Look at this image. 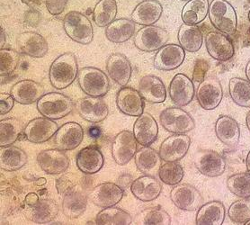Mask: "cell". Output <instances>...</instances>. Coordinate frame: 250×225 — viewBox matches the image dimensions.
Listing matches in <instances>:
<instances>
[{"label":"cell","mask_w":250,"mask_h":225,"mask_svg":"<svg viewBox=\"0 0 250 225\" xmlns=\"http://www.w3.org/2000/svg\"><path fill=\"white\" fill-rule=\"evenodd\" d=\"M79 71L77 58L72 52H66L56 58L51 63L49 79L53 88L59 90H64L73 84Z\"/></svg>","instance_id":"1"},{"label":"cell","mask_w":250,"mask_h":225,"mask_svg":"<svg viewBox=\"0 0 250 225\" xmlns=\"http://www.w3.org/2000/svg\"><path fill=\"white\" fill-rule=\"evenodd\" d=\"M208 16L211 24L220 32L232 34L237 31V13L227 0H211Z\"/></svg>","instance_id":"2"},{"label":"cell","mask_w":250,"mask_h":225,"mask_svg":"<svg viewBox=\"0 0 250 225\" xmlns=\"http://www.w3.org/2000/svg\"><path fill=\"white\" fill-rule=\"evenodd\" d=\"M63 29L68 37L80 45L91 44L94 28L88 17L78 11L68 12L63 18Z\"/></svg>","instance_id":"3"},{"label":"cell","mask_w":250,"mask_h":225,"mask_svg":"<svg viewBox=\"0 0 250 225\" xmlns=\"http://www.w3.org/2000/svg\"><path fill=\"white\" fill-rule=\"evenodd\" d=\"M37 109L42 115L51 120H59L68 115L74 109V103L62 93L44 94L37 101Z\"/></svg>","instance_id":"4"},{"label":"cell","mask_w":250,"mask_h":225,"mask_svg":"<svg viewBox=\"0 0 250 225\" xmlns=\"http://www.w3.org/2000/svg\"><path fill=\"white\" fill-rule=\"evenodd\" d=\"M78 82L82 91L89 96L102 97L110 90L108 77L97 68H82L79 71Z\"/></svg>","instance_id":"5"},{"label":"cell","mask_w":250,"mask_h":225,"mask_svg":"<svg viewBox=\"0 0 250 225\" xmlns=\"http://www.w3.org/2000/svg\"><path fill=\"white\" fill-rule=\"evenodd\" d=\"M164 129L175 135H183L195 128V122L189 112L179 107L166 108L159 115Z\"/></svg>","instance_id":"6"},{"label":"cell","mask_w":250,"mask_h":225,"mask_svg":"<svg viewBox=\"0 0 250 225\" xmlns=\"http://www.w3.org/2000/svg\"><path fill=\"white\" fill-rule=\"evenodd\" d=\"M169 34L164 28L148 25L140 29L134 36V45L145 52L159 51L168 41Z\"/></svg>","instance_id":"7"},{"label":"cell","mask_w":250,"mask_h":225,"mask_svg":"<svg viewBox=\"0 0 250 225\" xmlns=\"http://www.w3.org/2000/svg\"><path fill=\"white\" fill-rule=\"evenodd\" d=\"M205 46L209 55L218 62H225L235 55V46L229 34L212 31L205 36Z\"/></svg>","instance_id":"8"},{"label":"cell","mask_w":250,"mask_h":225,"mask_svg":"<svg viewBox=\"0 0 250 225\" xmlns=\"http://www.w3.org/2000/svg\"><path fill=\"white\" fill-rule=\"evenodd\" d=\"M138 141L133 132L124 130L114 136L112 142V156L120 166L126 165L135 156L138 150Z\"/></svg>","instance_id":"9"},{"label":"cell","mask_w":250,"mask_h":225,"mask_svg":"<svg viewBox=\"0 0 250 225\" xmlns=\"http://www.w3.org/2000/svg\"><path fill=\"white\" fill-rule=\"evenodd\" d=\"M193 163L201 174L216 178L222 176L226 169V161L218 152L211 150H201L193 156Z\"/></svg>","instance_id":"10"},{"label":"cell","mask_w":250,"mask_h":225,"mask_svg":"<svg viewBox=\"0 0 250 225\" xmlns=\"http://www.w3.org/2000/svg\"><path fill=\"white\" fill-rule=\"evenodd\" d=\"M170 198L177 208L188 212L197 211L205 202L202 194L189 184H178L173 187Z\"/></svg>","instance_id":"11"},{"label":"cell","mask_w":250,"mask_h":225,"mask_svg":"<svg viewBox=\"0 0 250 225\" xmlns=\"http://www.w3.org/2000/svg\"><path fill=\"white\" fill-rule=\"evenodd\" d=\"M200 107L205 110H213L220 106L223 98V90L219 79L213 77L205 79L196 90Z\"/></svg>","instance_id":"12"},{"label":"cell","mask_w":250,"mask_h":225,"mask_svg":"<svg viewBox=\"0 0 250 225\" xmlns=\"http://www.w3.org/2000/svg\"><path fill=\"white\" fill-rule=\"evenodd\" d=\"M76 108L81 118L93 124L102 122L109 114L108 106L101 97L88 96L80 98L76 103Z\"/></svg>","instance_id":"13"},{"label":"cell","mask_w":250,"mask_h":225,"mask_svg":"<svg viewBox=\"0 0 250 225\" xmlns=\"http://www.w3.org/2000/svg\"><path fill=\"white\" fill-rule=\"evenodd\" d=\"M58 130L59 125L56 122L43 116L31 120L26 124L23 133L27 141L34 144H41L51 139Z\"/></svg>","instance_id":"14"},{"label":"cell","mask_w":250,"mask_h":225,"mask_svg":"<svg viewBox=\"0 0 250 225\" xmlns=\"http://www.w3.org/2000/svg\"><path fill=\"white\" fill-rule=\"evenodd\" d=\"M191 139L186 134L169 136L159 147V156L166 162H175L182 159L188 153Z\"/></svg>","instance_id":"15"},{"label":"cell","mask_w":250,"mask_h":225,"mask_svg":"<svg viewBox=\"0 0 250 225\" xmlns=\"http://www.w3.org/2000/svg\"><path fill=\"white\" fill-rule=\"evenodd\" d=\"M84 129L76 122H68L61 126L54 135V144L62 151H73L84 139Z\"/></svg>","instance_id":"16"},{"label":"cell","mask_w":250,"mask_h":225,"mask_svg":"<svg viewBox=\"0 0 250 225\" xmlns=\"http://www.w3.org/2000/svg\"><path fill=\"white\" fill-rule=\"evenodd\" d=\"M186 51L181 45H166L157 51L154 58V67L159 70H174L182 65Z\"/></svg>","instance_id":"17"},{"label":"cell","mask_w":250,"mask_h":225,"mask_svg":"<svg viewBox=\"0 0 250 225\" xmlns=\"http://www.w3.org/2000/svg\"><path fill=\"white\" fill-rule=\"evenodd\" d=\"M124 195L125 192L121 186L112 182H105L95 186L88 197L92 202L98 207L106 208L114 206L121 202Z\"/></svg>","instance_id":"18"},{"label":"cell","mask_w":250,"mask_h":225,"mask_svg":"<svg viewBox=\"0 0 250 225\" xmlns=\"http://www.w3.org/2000/svg\"><path fill=\"white\" fill-rule=\"evenodd\" d=\"M37 162L46 174H62L69 166L67 154L60 149L42 151L37 154Z\"/></svg>","instance_id":"19"},{"label":"cell","mask_w":250,"mask_h":225,"mask_svg":"<svg viewBox=\"0 0 250 225\" xmlns=\"http://www.w3.org/2000/svg\"><path fill=\"white\" fill-rule=\"evenodd\" d=\"M171 100L177 107H186L193 101L195 89L193 80L185 74L178 73L171 80L169 84Z\"/></svg>","instance_id":"20"},{"label":"cell","mask_w":250,"mask_h":225,"mask_svg":"<svg viewBox=\"0 0 250 225\" xmlns=\"http://www.w3.org/2000/svg\"><path fill=\"white\" fill-rule=\"evenodd\" d=\"M116 106L125 115L140 116L144 112V99L139 90L125 87L116 95Z\"/></svg>","instance_id":"21"},{"label":"cell","mask_w":250,"mask_h":225,"mask_svg":"<svg viewBox=\"0 0 250 225\" xmlns=\"http://www.w3.org/2000/svg\"><path fill=\"white\" fill-rule=\"evenodd\" d=\"M18 50L24 55L32 58H42L49 51V45L45 38L36 32H24L17 39Z\"/></svg>","instance_id":"22"},{"label":"cell","mask_w":250,"mask_h":225,"mask_svg":"<svg viewBox=\"0 0 250 225\" xmlns=\"http://www.w3.org/2000/svg\"><path fill=\"white\" fill-rule=\"evenodd\" d=\"M133 135L142 146H150L158 138L159 125L148 112L141 114L133 125Z\"/></svg>","instance_id":"23"},{"label":"cell","mask_w":250,"mask_h":225,"mask_svg":"<svg viewBox=\"0 0 250 225\" xmlns=\"http://www.w3.org/2000/svg\"><path fill=\"white\" fill-rule=\"evenodd\" d=\"M10 94L17 103L30 105L44 95V88L32 79H23L12 87Z\"/></svg>","instance_id":"24"},{"label":"cell","mask_w":250,"mask_h":225,"mask_svg":"<svg viewBox=\"0 0 250 225\" xmlns=\"http://www.w3.org/2000/svg\"><path fill=\"white\" fill-rule=\"evenodd\" d=\"M106 70L110 78L116 84L121 87H125L131 79L132 67L127 57L117 52L110 55L107 59Z\"/></svg>","instance_id":"25"},{"label":"cell","mask_w":250,"mask_h":225,"mask_svg":"<svg viewBox=\"0 0 250 225\" xmlns=\"http://www.w3.org/2000/svg\"><path fill=\"white\" fill-rule=\"evenodd\" d=\"M131 191L137 199L142 202H151L159 197L162 191V186L153 176L145 175L133 180Z\"/></svg>","instance_id":"26"},{"label":"cell","mask_w":250,"mask_h":225,"mask_svg":"<svg viewBox=\"0 0 250 225\" xmlns=\"http://www.w3.org/2000/svg\"><path fill=\"white\" fill-rule=\"evenodd\" d=\"M139 92L145 101L150 104H160L167 98V89L164 82L159 77L146 75L139 83Z\"/></svg>","instance_id":"27"},{"label":"cell","mask_w":250,"mask_h":225,"mask_svg":"<svg viewBox=\"0 0 250 225\" xmlns=\"http://www.w3.org/2000/svg\"><path fill=\"white\" fill-rule=\"evenodd\" d=\"M163 7L158 0H144L137 5L131 13V20L140 25H153L159 21Z\"/></svg>","instance_id":"28"},{"label":"cell","mask_w":250,"mask_h":225,"mask_svg":"<svg viewBox=\"0 0 250 225\" xmlns=\"http://www.w3.org/2000/svg\"><path fill=\"white\" fill-rule=\"evenodd\" d=\"M217 138L229 148H237L240 139L239 124L229 115H221L214 125Z\"/></svg>","instance_id":"29"},{"label":"cell","mask_w":250,"mask_h":225,"mask_svg":"<svg viewBox=\"0 0 250 225\" xmlns=\"http://www.w3.org/2000/svg\"><path fill=\"white\" fill-rule=\"evenodd\" d=\"M77 167L85 175L96 174L104 164L102 152L96 147H85L78 152L76 157Z\"/></svg>","instance_id":"30"},{"label":"cell","mask_w":250,"mask_h":225,"mask_svg":"<svg viewBox=\"0 0 250 225\" xmlns=\"http://www.w3.org/2000/svg\"><path fill=\"white\" fill-rule=\"evenodd\" d=\"M87 205V195L79 186L64 195L62 201L63 214L69 219L80 217L85 211Z\"/></svg>","instance_id":"31"},{"label":"cell","mask_w":250,"mask_h":225,"mask_svg":"<svg viewBox=\"0 0 250 225\" xmlns=\"http://www.w3.org/2000/svg\"><path fill=\"white\" fill-rule=\"evenodd\" d=\"M226 209L223 202L210 201L204 203L198 210L195 217L197 225H222L225 220Z\"/></svg>","instance_id":"32"},{"label":"cell","mask_w":250,"mask_h":225,"mask_svg":"<svg viewBox=\"0 0 250 225\" xmlns=\"http://www.w3.org/2000/svg\"><path fill=\"white\" fill-rule=\"evenodd\" d=\"M161 160L159 152L149 146L142 147L135 154L137 169L145 175L159 174V169L162 165Z\"/></svg>","instance_id":"33"},{"label":"cell","mask_w":250,"mask_h":225,"mask_svg":"<svg viewBox=\"0 0 250 225\" xmlns=\"http://www.w3.org/2000/svg\"><path fill=\"white\" fill-rule=\"evenodd\" d=\"M135 22L127 18H120L111 22L105 29V36L114 44H124L135 33Z\"/></svg>","instance_id":"34"},{"label":"cell","mask_w":250,"mask_h":225,"mask_svg":"<svg viewBox=\"0 0 250 225\" xmlns=\"http://www.w3.org/2000/svg\"><path fill=\"white\" fill-rule=\"evenodd\" d=\"M26 152L17 146L1 147L0 168L5 171H17L27 163Z\"/></svg>","instance_id":"35"},{"label":"cell","mask_w":250,"mask_h":225,"mask_svg":"<svg viewBox=\"0 0 250 225\" xmlns=\"http://www.w3.org/2000/svg\"><path fill=\"white\" fill-rule=\"evenodd\" d=\"M177 39L185 51L196 52L203 46L204 35L197 25L183 23L178 30Z\"/></svg>","instance_id":"36"},{"label":"cell","mask_w":250,"mask_h":225,"mask_svg":"<svg viewBox=\"0 0 250 225\" xmlns=\"http://www.w3.org/2000/svg\"><path fill=\"white\" fill-rule=\"evenodd\" d=\"M209 0H189L183 7V22L191 25L199 24L209 14Z\"/></svg>","instance_id":"37"},{"label":"cell","mask_w":250,"mask_h":225,"mask_svg":"<svg viewBox=\"0 0 250 225\" xmlns=\"http://www.w3.org/2000/svg\"><path fill=\"white\" fill-rule=\"evenodd\" d=\"M59 211L57 202L51 199H42L31 207L29 217L35 224H48L57 217Z\"/></svg>","instance_id":"38"},{"label":"cell","mask_w":250,"mask_h":225,"mask_svg":"<svg viewBox=\"0 0 250 225\" xmlns=\"http://www.w3.org/2000/svg\"><path fill=\"white\" fill-rule=\"evenodd\" d=\"M117 3L115 0H100L93 10V20L98 27H106L117 16Z\"/></svg>","instance_id":"39"},{"label":"cell","mask_w":250,"mask_h":225,"mask_svg":"<svg viewBox=\"0 0 250 225\" xmlns=\"http://www.w3.org/2000/svg\"><path fill=\"white\" fill-rule=\"evenodd\" d=\"M131 223V214L115 206L103 209L96 217V224L98 225H130Z\"/></svg>","instance_id":"40"},{"label":"cell","mask_w":250,"mask_h":225,"mask_svg":"<svg viewBox=\"0 0 250 225\" xmlns=\"http://www.w3.org/2000/svg\"><path fill=\"white\" fill-rule=\"evenodd\" d=\"M229 92L234 103L250 108V82L241 78H232L229 82Z\"/></svg>","instance_id":"41"},{"label":"cell","mask_w":250,"mask_h":225,"mask_svg":"<svg viewBox=\"0 0 250 225\" xmlns=\"http://www.w3.org/2000/svg\"><path fill=\"white\" fill-rule=\"evenodd\" d=\"M22 123L15 117L4 119L0 122V147L10 146L22 134Z\"/></svg>","instance_id":"42"},{"label":"cell","mask_w":250,"mask_h":225,"mask_svg":"<svg viewBox=\"0 0 250 225\" xmlns=\"http://www.w3.org/2000/svg\"><path fill=\"white\" fill-rule=\"evenodd\" d=\"M170 215L163 209L159 207L145 209L137 215L135 223L143 225H171Z\"/></svg>","instance_id":"43"},{"label":"cell","mask_w":250,"mask_h":225,"mask_svg":"<svg viewBox=\"0 0 250 225\" xmlns=\"http://www.w3.org/2000/svg\"><path fill=\"white\" fill-rule=\"evenodd\" d=\"M227 187L236 197L239 198H250V173H237L229 177L227 180Z\"/></svg>","instance_id":"44"},{"label":"cell","mask_w":250,"mask_h":225,"mask_svg":"<svg viewBox=\"0 0 250 225\" xmlns=\"http://www.w3.org/2000/svg\"><path fill=\"white\" fill-rule=\"evenodd\" d=\"M185 176V171L182 166L176 161L167 162L161 165L159 171V180L166 185L176 186L178 185Z\"/></svg>","instance_id":"45"},{"label":"cell","mask_w":250,"mask_h":225,"mask_svg":"<svg viewBox=\"0 0 250 225\" xmlns=\"http://www.w3.org/2000/svg\"><path fill=\"white\" fill-rule=\"evenodd\" d=\"M228 215L235 224L244 225L250 219V200L241 198V200L232 202L228 210Z\"/></svg>","instance_id":"46"},{"label":"cell","mask_w":250,"mask_h":225,"mask_svg":"<svg viewBox=\"0 0 250 225\" xmlns=\"http://www.w3.org/2000/svg\"><path fill=\"white\" fill-rule=\"evenodd\" d=\"M20 62V54L17 51L1 49L0 51V74L8 76L13 73Z\"/></svg>","instance_id":"47"},{"label":"cell","mask_w":250,"mask_h":225,"mask_svg":"<svg viewBox=\"0 0 250 225\" xmlns=\"http://www.w3.org/2000/svg\"><path fill=\"white\" fill-rule=\"evenodd\" d=\"M74 178V174L65 175L57 180L56 187L60 195H65L77 186L78 183Z\"/></svg>","instance_id":"48"},{"label":"cell","mask_w":250,"mask_h":225,"mask_svg":"<svg viewBox=\"0 0 250 225\" xmlns=\"http://www.w3.org/2000/svg\"><path fill=\"white\" fill-rule=\"evenodd\" d=\"M46 7L52 16H59L65 10L68 0H45Z\"/></svg>","instance_id":"49"},{"label":"cell","mask_w":250,"mask_h":225,"mask_svg":"<svg viewBox=\"0 0 250 225\" xmlns=\"http://www.w3.org/2000/svg\"><path fill=\"white\" fill-rule=\"evenodd\" d=\"M208 62L205 60H198L193 68V79L196 82H202L205 78V74L208 70Z\"/></svg>","instance_id":"50"},{"label":"cell","mask_w":250,"mask_h":225,"mask_svg":"<svg viewBox=\"0 0 250 225\" xmlns=\"http://www.w3.org/2000/svg\"><path fill=\"white\" fill-rule=\"evenodd\" d=\"M15 99L11 94L1 93L0 94V113L6 114L10 112L15 105Z\"/></svg>","instance_id":"51"},{"label":"cell","mask_w":250,"mask_h":225,"mask_svg":"<svg viewBox=\"0 0 250 225\" xmlns=\"http://www.w3.org/2000/svg\"><path fill=\"white\" fill-rule=\"evenodd\" d=\"M38 202H39V197L35 193H30L25 197V203L31 207L34 206V204H36Z\"/></svg>","instance_id":"52"},{"label":"cell","mask_w":250,"mask_h":225,"mask_svg":"<svg viewBox=\"0 0 250 225\" xmlns=\"http://www.w3.org/2000/svg\"><path fill=\"white\" fill-rule=\"evenodd\" d=\"M22 3L29 7H39L42 4V0H21Z\"/></svg>","instance_id":"53"},{"label":"cell","mask_w":250,"mask_h":225,"mask_svg":"<svg viewBox=\"0 0 250 225\" xmlns=\"http://www.w3.org/2000/svg\"><path fill=\"white\" fill-rule=\"evenodd\" d=\"M1 49H3V46L5 45V43H6V34H5V31H4V29L3 27H1Z\"/></svg>","instance_id":"54"},{"label":"cell","mask_w":250,"mask_h":225,"mask_svg":"<svg viewBox=\"0 0 250 225\" xmlns=\"http://www.w3.org/2000/svg\"><path fill=\"white\" fill-rule=\"evenodd\" d=\"M245 72H246V77H247V79L250 82V60L247 63V65H246V68H245Z\"/></svg>","instance_id":"55"},{"label":"cell","mask_w":250,"mask_h":225,"mask_svg":"<svg viewBox=\"0 0 250 225\" xmlns=\"http://www.w3.org/2000/svg\"><path fill=\"white\" fill-rule=\"evenodd\" d=\"M45 179L44 178H40V179H38V180L35 181V185H37V186H44L46 184Z\"/></svg>","instance_id":"56"},{"label":"cell","mask_w":250,"mask_h":225,"mask_svg":"<svg viewBox=\"0 0 250 225\" xmlns=\"http://www.w3.org/2000/svg\"><path fill=\"white\" fill-rule=\"evenodd\" d=\"M246 166H247V170L248 172L250 174V151L248 153V156H247V159H246Z\"/></svg>","instance_id":"57"},{"label":"cell","mask_w":250,"mask_h":225,"mask_svg":"<svg viewBox=\"0 0 250 225\" xmlns=\"http://www.w3.org/2000/svg\"><path fill=\"white\" fill-rule=\"evenodd\" d=\"M246 124H247V126H248V128H249L250 132V110L247 113V116H246Z\"/></svg>","instance_id":"58"},{"label":"cell","mask_w":250,"mask_h":225,"mask_svg":"<svg viewBox=\"0 0 250 225\" xmlns=\"http://www.w3.org/2000/svg\"><path fill=\"white\" fill-rule=\"evenodd\" d=\"M245 225H250V219L249 221H247L244 224Z\"/></svg>","instance_id":"59"},{"label":"cell","mask_w":250,"mask_h":225,"mask_svg":"<svg viewBox=\"0 0 250 225\" xmlns=\"http://www.w3.org/2000/svg\"><path fill=\"white\" fill-rule=\"evenodd\" d=\"M248 18H249V21L250 22V10L249 12V15H248Z\"/></svg>","instance_id":"60"},{"label":"cell","mask_w":250,"mask_h":225,"mask_svg":"<svg viewBox=\"0 0 250 225\" xmlns=\"http://www.w3.org/2000/svg\"><path fill=\"white\" fill-rule=\"evenodd\" d=\"M181 1H189V0H181Z\"/></svg>","instance_id":"61"}]
</instances>
